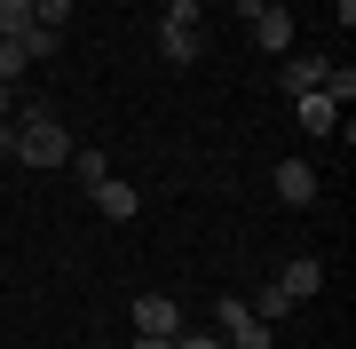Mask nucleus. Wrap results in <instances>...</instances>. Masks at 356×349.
<instances>
[{
	"instance_id": "f257e3e1",
	"label": "nucleus",
	"mask_w": 356,
	"mask_h": 349,
	"mask_svg": "<svg viewBox=\"0 0 356 349\" xmlns=\"http://www.w3.org/2000/svg\"><path fill=\"white\" fill-rule=\"evenodd\" d=\"M159 56H166V64H198V56H206V0H166Z\"/></svg>"
},
{
	"instance_id": "f03ea898",
	"label": "nucleus",
	"mask_w": 356,
	"mask_h": 349,
	"mask_svg": "<svg viewBox=\"0 0 356 349\" xmlns=\"http://www.w3.org/2000/svg\"><path fill=\"white\" fill-rule=\"evenodd\" d=\"M72 159V127L56 111H24V127H16V167H64Z\"/></svg>"
},
{
	"instance_id": "7ed1b4c3",
	"label": "nucleus",
	"mask_w": 356,
	"mask_h": 349,
	"mask_svg": "<svg viewBox=\"0 0 356 349\" xmlns=\"http://www.w3.org/2000/svg\"><path fill=\"white\" fill-rule=\"evenodd\" d=\"M214 325H222V341L229 349H269V318H254V302H214Z\"/></svg>"
},
{
	"instance_id": "20e7f679",
	"label": "nucleus",
	"mask_w": 356,
	"mask_h": 349,
	"mask_svg": "<svg viewBox=\"0 0 356 349\" xmlns=\"http://www.w3.org/2000/svg\"><path fill=\"white\" fill-rule=\"evenodd\" d=\"M95 215L135 222V215H143V191H135V183H119V175H103V183H95Z\"/></svg>"
},
{
	"instance_id": "39448f33",
	"label": "nucleus",
	"mask_w": 356,
	"mask_h": 349,
	"mask_svg": "<svg viewBox=\"0 0 356 349\" xmlns=\"http://www.w3.org/2000/svg\"><path fill=\"white\" fill-rule=\"evenodd\" d=\"M135 334H159V341H175V334H182V310H175L166 294H143V302H135Z\"/></svg>"
},
{
	"instance_id": "423d86ee",
	"label": "nucleus",
	"mask_w": 356,
	"mask_h": 349,
	"mask_svg": "<svg viewBox=\"0 0 356 349\" xmlns=\"http://www.w3.org/2000/svg\"><path fill=\"white\" fill-rule=\"evenodd\" d=\"M245 32H254V48H269V56L293 48V16H285V8H254V16H245Z\"/></svg>"
},
{
	"instance_id": "0eeeda50",
	"label": "nucleus",
	"mask_w": 356,
	"mask_h": 349,
	"mask_svg": "<svg viewBox=\"0 0 356 349\" xmlns=\"http://www.w3.org/2000/svg\"><path fill=\"white\" fill-rule=\"evenodd\" d=\"M293 119H301L309 135H332V127H341V104H332L325 88H309V95H293Z\"/></svg>"
},
{
	"instance_id": "6e6552de",
	"label": "nucleus",
	"mask_w": 356,
	"mask_h": 349,
	"mask_svg": "<svg viewBox=\"0 0 356 349\" xmlns=\"http://www.w3.org/2000/svg\"><path fill=\"white\" fill-rule=\"evenodd\" d=\"M277 199L285 207H309V199H317V167H309V159H277Z\"/></svg>"
},
{
	"instance_id": "1a4fd4ad",
	"label": "nucleus",
	"mask_w": 356,
	"mask_h": 349,
	"mask_svg": "<svg viewBox=\"0 0 356 349\" xmlns=\"http://www.w3.org/2000/svg\"><path fill=\"white\" fill-rule=\"evenodd\" d=\"M325 72H332V56H285V95L325 88Z\"/></svg>"
},
{
	"instance_id": "9d476101",
	"label": "nucleus",
	"mask_w": 356,
	"mask_h": 349,
	"mask_svg": "<svg viewBox=\"0 0 356 349\" xmlns=\"http://www.w3.org/2000/svg\"><path fill=\"white\" fill-rule=\"evenodd\" d=\"M16 48H24L32 64H48V56L64 48V32H56V24H24V32H16Z\"/></svg>"
},
{
	"instance_id": "9b49d317",
	"label": "nucleus",
	"mask_w": 356,
	"mask_h": 349,
	"mask_svg": "<svg viewBox=\"0 0 356 349\" xmlns=\"http://www.w3.org/2000/svg\"><path fill=\"white\" fill-rule=\"evenodd\" d=\"M64 167H72V175H79V183H88V191H95V183L111 175V159H103L95 143H72V159H64Z\"/></svg>"
},
{
	"instance_id": "f8f14e48",
	"label": "nucleus",
	"mask_w": 356,
	"mask_h": 349,
	"mask_svg": "<svg viewBox=\"0 0 356 349\" xmlns=\"http://www.w3.org/2000/svg\"><path fill=\"white\" fill-rule=\"evenodd\" d=\"M24 24H32V0H0V40H16Z\"/></svg>"
},
{
	"instance_id": "ddd939ff",
	"label": "nucleus",
	"mask_w": 356,
	"mask_h": 349,
	"mask_svg": "<svg viewBox=\"0 0 356 349\" xmlns=\"http://www.w3.org/2000/svg\"><path fill=\"white\" fill-rule=\"evenodd\" d=\"M325 95H332V104H356V72L332 64V72H325Z\"/></svg>"
},
{
	"instance_id": "4468645a",
	"label": "nucleus",
	"mask_w": 356,
	"mask_h": 349,
	"mask_svg": "<svg viewBox=\"0 0 356 349\" xmlns=\"http://www.w3.org/2000/svg\"><path fill=\"white\" fill-rule=\"evenodd\" d=\"M32 24H56V32H64L72 24V0H32Z\"/></svg>"
},
{
	"instance_id": "2eb2a0df",
	"label": "nucleus",
	"mask_w": 356,
	"mask_h": 349,
	"mask_svg": "<svg viewBox=\"0 0 356 349\" xmlns=\"http://www.w3.org/2000/svg\"><path fill=\"white\" fill-rule=\"evenodd\" d=\"M24 64H32V56L16 48V40H0V79H8V88H16V79H24Z\"/></svg>"
},
{
	"instance_id": "dca6fc26",
	"label": "nucleus",
	"mask_w": 356,
	"mask_h": 349,
	"mask_svg": "<svg viewBox=\"0 0 356 349\" xmlns=\"http://www.w3.org/2000/svg\"><path fill=\"white\" fill-rule=\"evenodd\" d=\"M175 349H229L222 334H191V325H182V334H175Z\"/></svg>"
},
{
	"instance_id": "f3484780",
	"label": "nucleus",
	"mask_w": 356,
	"mask_h": 349,
	"mask_svg": "<svg viewBox=\"0 0 356 349\" xmlns=\"http://www.w3.org/2000/svg\"><path fill=\"white\" fill-rule=\"evenodd\" d=\"M16 159V119H0V167Z\"/></svg>"
},
{
	"instance_id": "a211bd4d",
	"label": "nucleus",
	"mask_w": 356,
	"mask_h": 349,
	"mask_svg": "<svg viewBox=\"0 0 356 349\" xmlns=\"http://www.w3.org/2000/svg\"><path fill=\"white\" fill-rule=\"evenodd\" d=\"M254 8H285V0H238V16H254Z\"/></svg>"
},
{
	"instance_id": "6ab92c4d",
	"label": "nucleus",
	"mask_w": 356,
	"mask_h": 349,
	"mask_svg": "<svg viewBox=\"0 0 356 349\" xmlns=\"http://www.w3.org/2000/svg\"><path fill=\"white\" fill-rule=\"evenodd\" d=\"M16 111V88H8V79H0V119H8Z\"/></svg>"
},
{
	"instance_id": "aec40b11",
	"label": "nucleus",
	"mask_w": 356,
	"mask_h": 349,
	"mask_svg": "<svg viewBox=\"0 0 356 349\" xmlns=\"http://www.w3.org/2000/svg\"><path fill=\"white\" fill-rule=\"evenodd\" d=\"M135 349H175V341H159V334H135Z\"/></svg>"
}]
</instances>
